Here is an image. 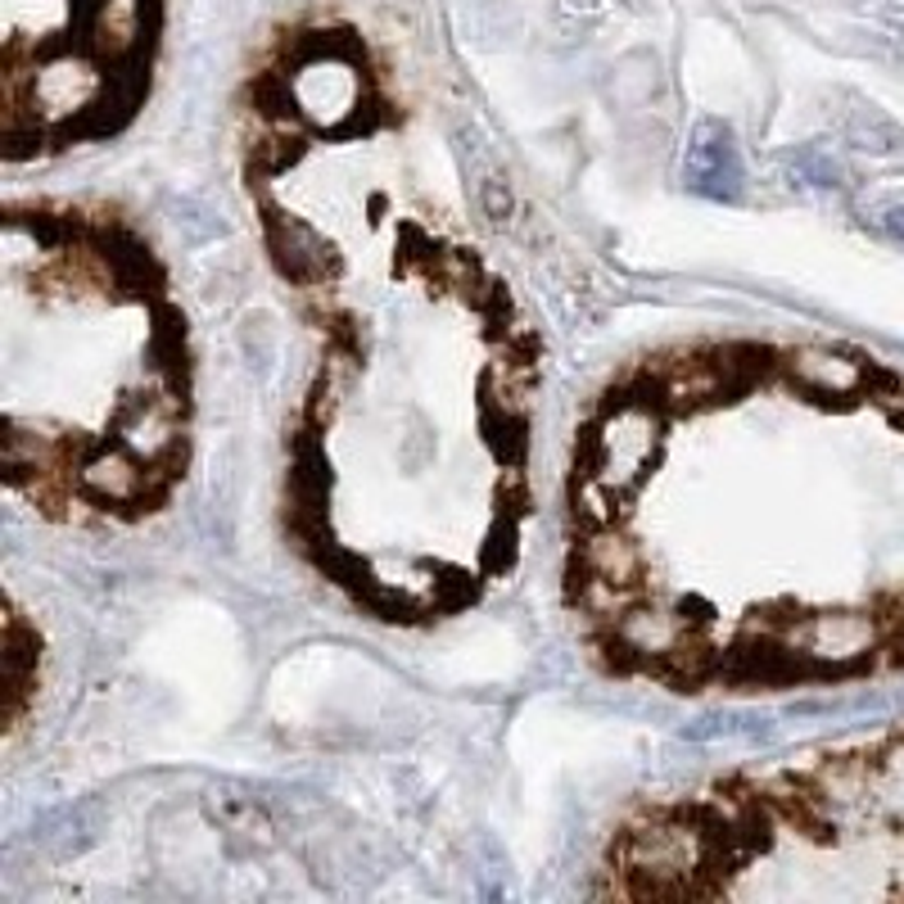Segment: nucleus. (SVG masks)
I'll use <instances>...</instances> for the list:
<instances>
[{"instance_id":"f257e3e1","label":"nucleus","mask_w":904,"mask_h":904,"mask_svg":"<svg viewBox=\"0 0 904 904\" xmlns=\"http://www.w3.org/2000/svg\"><path fill=\"white\" fill-rule=\"evenodd\" d=\"M159 0H5V155L109 136L149 86Z\"/></svg>"},{"instance_id":"f03ea898","label":"nucleus","mask_w":904,"mask_h":904,"mask_svg":"<svg viewBox=\"0 0 904 904\" xmlns=\"http://www.w3.org/2000/svg\"><path fill=\"white\" fill-rule=\"evenodd\" d=\"M687 172H692V181L706 191V181H719V176H737V163H733V145H729V136H719L714 127L710 132H701V141H697V149H692V163H687ZM719 191V186H714Z\"/></svg>"}]
</instances>
